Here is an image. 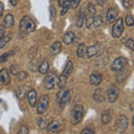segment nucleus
Wrapping results in <instances>:
<instances>
[{
  "instance_id": "nucleus-1",
  "label": "nucleus",
  "mask_w": 134,
  "mask_h": 134,
  "mask_svg": "<svg viewBox=\"0 0 134 134\" xmlns=\"http://www.w3.org/2000/svg\"><path fill=\"white\" fill-rule=\"evenodd\" d=\"M36 29V23L31 17L25 16L20 21V30L24 34H31Z\"/></svg>"
},
{
  "instance_id": "nucleus-2",
  "label": "nucleus",
  "mask_w": 134,
  "mask_h": 134,
  "mask_svg": "<svg viewBox=\"0 0 134 134\" xmlns=\"http://www.w3.org/2000/svg\"><path fill=\"white\" fill-rule=\"evenodd\" d=\"M69 99H70V91L60 87V91L57 94V100H58L59 106L64 107L65 105H67L69 103Z\"/></svg>"
},
{
  "instance_id": "nucleus-3",
  "label": "nucleus",
  "mask_w": 134,
  "mask_h": 134,
  "mask_svg": "<svg viewBox=\"0 0 134 134\" xmlns=\"http://www.w3.org/2000/svg\"><path fill=\"white\" fill-rule=\"evenodd\" d=\"M84 116V107L82 104H76L73 110V115H72V123L74 125L78 124L82 121Z\"/></svg>"
},
{
  "instance_id": "nucleus-4",
  "label": "nucleus",
  "mask_w": 134,
  "mask_h": 134,
  "mask_svg": "<svg viewBox=\"0 0 134 134\" xmlns=\"http://www.w3.org/2000/svg\"><path fill=\"white\" fill-rule=\"evenodd\" d=\"M129 126V119L125 115H120L116 120L115 123V129L117 133H124L127 130Z\"/></svg>"
},
{
  "instance_id": "nucleus-5",
  "label": "nucleus",
  "mask_w": 134,
  "mask_h": 134,
  "mask_svg": "<svg viewBox=\"0 0 134 134\" xmlns=\"http://www.w3.org/2000/svg\"><path fill=\"white\" fill-rule=\"evenodd\" d=\"M36 105H37V113H38L39 115L44 114L49 106V97L47 95H43L39 98V100H37Z\"/></svg>"
},
{
  "instance_id": "nucleus-6",
  "label": "nucleus",
  "mask_w": 134,
  "mask_h": 134,
  "mask_svg": "<svg viewBox=\"0 0 134 134\" xmlns=\"http://www.w3.org/2000/svg\"><path fill=\"white\" fill-rule=\"evenodd\" d=\"M94 18H95V7L92 3H87V15L85 14V19H84V23L86 24L87 28H90L93 25Z\"/></svg>"
},
{
  "instance_id": "nucleus-7",
  "label": "nucleus",
  "mask_w": 134,
  "mask_h": 134,
  "mask_svg": "<svg viewBox=\"0 0 134 134\" xmlns=\"http://www.w3.org/2000/svg\"><path fill=\"white\" fill-rule=\"evenodd\" d=\"M124 30V23H123V19H117L116 23L113 25V28H112V36L114 38H120L123 34Z\"/></svg>"
},
{
  "instance_id": "nucleus-8",
  "label": "nucleus",
  "mask_w": 134,
  "mask_h": 134,
  "mask_svg": "<svg viewBox=\"0 0 134 134\" xmlns=\"http://www.w3.org/2000/svg\"><path fill=\"white\" fill-rule=\"evenodd\" d=\"M126 64H127V62H126V58H124V57H119V58H116V59L113 62V64L111 66V68L113 72H121V70H123L125 67H126Z\"/></svg>"
},
{
  "instance_id": "nucleus-9",
  "label": "nucleus",
  "mask_w": 134,
  "mask_h": 134,
  "mask_svg": "<svg viewBox=\"0 0 134 134\" xmlns=\"http://www.w3.org/2000/svg\"><path fill=\"white\" fill-rule=\"evenodd\" d=\"M56 82H57L56 74L54 72L48 73L47 76H46V78H45V87L47 90H53L56 85Z\"/></svg>"
},
{
  "instance_id": "nucleus-10",
  "label": "nucleus",
  "mask_w": 134,
  "mask_h": 134,
  "mask_svg": "<svg viewBox=\"0 0 134 134\" xmlns=\"http://www.w3.org/2000/svg\"><path fill=\"white\" fill-rule=\"evenodd\" d=\"M117 16H119V10H117L116 8H114V7H111L110 9L107 10V12H106V20H107V23L108 24L114 23L116 20V18H117Z\"/></svg>"
},
{
  "instance_id": "nucleus-11",
  "label": "nucleus",
  "mask_w": 134,
  "mask_h": 134,
  "mask_svg": "<svg viewBox=\"0 0 134 134\" xmlns=\"http://www.w3.org/2000/svg\"><path fill=\"white\" fill-rule=\"evenodd\" d=\"M11 82V76L8 69H1L0 70V83L3 85H9Z\"/></svg>"
},
{
  "instance_id": "nucleus-12",
  "label": "nucleus",
  "mask_w": 134,
  "mask_h": 134,
  "mask_svg": "<svg viewBox=\"0 0 134 134\" xmlns=\"http://www.w3.org/2000/svg\"><path fill=\"white\" fill-rule=\"evenodd\" d=\"M119 90L116 88L115 86H111L110 90H108L107 92V98H108V102L110 103H114L115 100L117 99V97H119Z\"/></svg>"
},
{
  "instance_id": "nucleus-13",
  "label": "nucleus",
  "mask_w": 134,
  "mask_h": 134,
  "mask_svg": "<svg viewBox=\"0 0 134 134\" xmlns=\"http://www.w3.org/2000/svg\"><path fill=\"white\" fill-rule=\"evenodd\" d=\"M27 98L29 102V105L31 107H35L37 104V92L36 90H29L27 92Z\"/></svg>"
},
{
  "instance_id": "nucleus-14",
  "label": "nucleus",
  "mask_w": 134,
  "mask_h": 134,
  "mask_svg": "<svg viewBox=\"0 0 134 134\" xmlns=\"http://www.w3.org/2000/svg\"><path fill=\"white\" fill-rule=\"evenodd\" d=\"M62 129V123L58 121H53L52 123H49L47 125V131L49 133H56Z\"/></svg>"
},
{
  "instance_id": "nucleus-15",
  "label": "nucleus",
  "mask_w": 134,
  "mask_h": 134,
  "mask_svg": "<svg viewBox=\"0 0 134 134\" xmlns=\"http://www.w3.org/2000/svg\"><path fill=\"white\" fill-rule=\"evenodd\" d=\"M90 83L93 86H98L102 83V75L98 73H93L90 76Z\"/></svg>"
},
{
  "instance_id": "nucleus-16",
  "label": "nucleus",
  "mask_w": 134,
  "mask_h": 134,
  "mask_svg": "<svg viewBox=\"0 0 134 134\" xmlns=\"http://www.w3.org/2000/svg\"><path fill=\"white\" fill-rule=\"evenodd\" d=\"M99 52V46L98 45H92L90 47H87V50H86V56L88 58H92L96 56Z\"/></svg>"
},
{
  "instance_id": "nucleus-17",
  "label": "nucleus",
  "mask_w": 134,
  "mask_h": 134,
  "mask_svg": "<svg viewBox=\"0 0 134 134\" xmlns=\"http://www.w3.org/2000/svg\"><path fill=\"white\" fill-rule=\"evenodd\" d=\"M74 38H75V35L73 31H67L64 34V36H63V43L65 45H70L73 44L74 41Z\"/></svg>"
},
{
  "instance_id": "nucleus-18",
  "label": "nucleus",
  "mask_w": 134,
  "mask_h": 134,
  "mask_svg": "<svg viewBox=\"0 0 134 134\" xmlns=\"http://www.w3.org/2000/svg\"><path fill=\"white\" fill-rule=\"evenodd\" d=\"M14 16H12L11 14H8L6 15V17L3 18V27L6 28H11L12 26H14Z\"/></svg>"
},
{
  "instance_id": "nucleus-19",
  "label": "nucleus",
  "mask_w": 134,
  "mask_h": 134,
  "mask_svg": "<svg viewBox=\"0 0 134 134\" xmlns=\"http://www.w3.org/2000/svg\"><path fill=\"white\" fill-rule=\"evenodd\" d=\"M84 19H85V9H83L78 12V16H77V19H76V26L77 28H81L83 25H84Z\"/></svg>"
},
{
  "instance_id": "nucleus-20",
  "label": "nucleus",
  "mask_w": 134,
  "mask_h": 134,
  "mask_svg": "<svg viewBox=\"0 0 134 134\" xmlns=\"http://www.w3.org/2000/svg\"><path fill=\"white\" fill-rule=\"evenodd\" d=\"M72 72H73V63L70 62V60H68L66 63V65H65V68H64V70H63V74L62 75H64L65 77H68L70 74H72Z\"/></svg>"
},
{
  "instance_id": "nucleus-21",
  "label": "nucleus",
  "mask_w": 134,
  "mask_h": 134,
  "mask_svg": "<svg viewBox=\"0 0 134 134\" xmlns=\"http://www.w3.org/2000/svg\"><path fill=\"white\" fill-rule=\"evenodd\" d=\"M38 69H39V73H40V74H43V75L47 74V73H48V70H49L48 62H47V60H43V62H41V64L39 65Z\"/></svg>"
},
{
  "instance_id": "nucleus-22",
  "label": "nucleus",
  "mask_w": 134,
  "mask_h": 134,
  "mask_svg": "<svg viewBox=\"0 0 134 134\" xmlns=\"http://www.w3.org/2000/svg\"><path fill=\"white\" fill-rule=\"evenodd\" d=\"M86 50H87V47L84 44H81L78 46V48H77V52H76V54H77V57H79V58H84L86 56Z\"/></svg>"
},
{
  "instance_id": "nucleus-23",
  "label": "nucleus",
  "mask_w": 134,
  "mask_h": 134,
  "mask_svg": "<svg viewBox=\"0 0 134 134\" xmlns=\"http://www.w3.org/2000/svg\"><path fill=\"white\" fill-rule=\"evenodd\" d=\"M50 49H52V53L54 54V55L60 53V50H62V43H60V41H55V43L52 45Z\"/></svg>"
},
{
  "instance_id": "nucleus-24",
  "label": "nucleus",
  "mask_w": 134,
  "mask_h": 134,
  "mask_svg": "<svg viewBox=\"0 0 134 134\" xmlns=\"http://www.w3.org/2000/svg\"><path fill=\"white\" fill-rule=\"evenodd\" d=\"M100 120H102V123H103V124H107V123H110V122H111V120H112V116H111V114H110V112H108V111L103 112V114H102V117H100Z\"/></svg>"
},
{
  "instance_id": "nucleus-25",
  "label": "nucleus",
  "mask_w": 134,
  "mask_h": 134,
  "mask_svg": "<svg viewBox=\"0 0 134 134\" xmlns=\"http://www.w3.org/2000/svg\"><path fill=\"white\" fill-rule=\"evenodd\" d=\"M62 7H63V8H62L60 15H62V16H65V15L67 14V11H68V9L70 8V1H69V0H66V1L62 5Z\"/></svg>"
},
{
  "instance_id": "nucleus-26",
  "label": "nucleus",
  "mask_w": 134,
  "mask_h": 134,
  "mask_svg": "<svg viewBox=\"0 0 134 134\" xmlns=\"http://www.w3.org/2000/svg\"><path fill=\"white\" fill-rule=\"evenodd\" d=\"M26 94H27V88L26 87H19L18 88V91H17V97H18L19 99H23L25 96H26Z\"/></svg>"
},
{
  "instance_id": "nucleus-27",
  "label": "nucleus",
  "mask_w": 134,
  "mask_h": 134,
  "mask_svg": "<svg viewBox=\"0 0 134 134\" xmlns=\"http://www.w3.org/2000/svg\"><path fill=\"white\" fill-rule=\"evenodd\" d=\"M10 39H11V36H2L1 38H0V49L5 47V46L9 43Z\"/></svg>"
},
{
  "instance_id": "nucleus-28",
  "label": "nucleus",
  "mask_w": 134,
  "mask_h": 134,
  "mask_svg": "<svg viewBox=\"0 0 134 134\" xmlns=\"http://www.w3.org/2000/svg\"><path fill=\"white\" fill-rule=\"evenodd\" d=\"M94 99L96 100V102H98V103H102L103 100H104V97L102 96V94H100V91H96L95 93H94Z\"/></svg>"
},
{
  "instance_id": "nucleus-29",
  "label": "nucleus",
  "mask_w": 134,
  "mask_h": 134,
  "mask_svg": "<svg viewBox=\"0 0 134 134\" xmlns=\"http://www.w3.org/2000/svg\"><path fill=\"white\" fill-rule=\"evenodd\" d=\"M125 24H126L129 27H131L134 25V18H133L132 15H127L126 17H125Z\"/></svg>"
},
{
  "instance_id": "nucleus-30",
  "label": "nucleus",
  "mask_w": 134,
  "mask_h": 134,
  "mask_svg": "<svg viewBox=\"0 0 134 134\" xmlns=\"http://www.w3.org/2000/svg\"><path fill=\"white\" fill-rule=\"evenodd\" d=\"M124 40H125V39H124ZM124 44H125V46H126L127 48H130L131 50L134 49V40H133V39L129 38L127 40H125V41H124Z\"/></svg>"
},
{
  "instance_id": "nucleus-31",
  "label": "nucleus",
  "mask_w": 134,
  "mask_h": 134,
  "mask_svg": "<svg viewBox=\"0 0 134 134\" xmlns=\"http://www.w3.org/2000/svg\"><path fill=\"white\" fill-rule=\"evenodd\" d=\"M28 77V74L26 72H18L17 73V78H18V81H24V79H26Z\"/></svg>"
},
{
  "instance_id": "nucleus-32",
  "label": "nucleus",
  "mask_w": 134,
  "mask_h": 134,
  "mask_svg": "<svg viewBox=\"0 0 134 134\" xmlns=\"http://www.w3.org/2000/svg\"><path fill=\"white\" fill-rule=\"evenodd\" d=\"M122 3L125 9H130V8H132L133 0H122Z\"/></svg>"
},
{
  "instance_id": "nucleus-33",
  "label": "nucleus",
  "mask_w": 134,
  "mask_h": 134,
  "mask_svg": "<svg viewBox=\"0 0 134 134\" xmlns=\"http://www.w3.org/2000/svg\"><path fill=\"white\" fill-rule=\"evenodd\" d=\"M12 53L14 52H11V53H6V54H3V55L0 56V63H5L8 60V58H9L11 55H12Z\"/></svg>"
},
{
  "instance_id": "nucleus-34",
  "label": "nucleus",
  "mask_w": 134,
  "mask_h": 134,
  "mask_svg": "<svg viewBox=\"0 0 134 134\" xmlns=\"http://www.w3.org/2000/svg\"><path fill=\"white\" fill-rule=\"evenodd\" d=\"M66 81H67V77H65L64 75H62V76L59 77V79H58V86L64 87L66 85Z\"/></svg>"
},
{
  "instance_id": "nucleus-35",
  "label": "nucleus",
  "mask_w": 134,
  "mask_h": 134,
  "mask_svg": "<svg viewBox=\"0 0 134 134\" xmlns=\"http://www.w3.org/2000/svg\"><path fill=\"white\" fill-rule=\"evenodd\" d=\"M81 133H82V134H94L95 131H94L93 127H85Z\"/></svg>"
},
{
  "instance_id": "nucleus-36",
  "label": "nucleus",
  "mask_w": 134,
  "mask_h": 134,
  "mask_svg": "<svg viewBox=\"0 0 134 134\" xmlns=\"http://www.w3.org/2000/svg\"><path fill=\"white\" fill-rule=\"evenodd\" d=\"M79 3H81V0H72V1H70V7H72L73 9H76L79 6Z\"/></svg>"
},
{
  "instance_id": "nucleus-37",
  "label": "nucleus",
  "mask_w": 134,
  "mask_h": 134,
  "mask_svg": "<svg viewBox=\"0 0 134 134\" xmlns=\"http://www.w3.org/2000/svg\"><path fill=\"white\" fill-rule=\"evenodd\" d=\"M38 125H39V127L40 129H44V127H47V122H46V120L45 119H40L39 120V122H38Z\"/></svg>"
},
{
  "instance_id": "nucleus-38",
  "label": "nucleus",
  "mask_w": 134,
  "mask_h": 134,
  "mask_svg": "<svg viewBox=\"0 0 134 134\" xmlns=\"http://www.w3.org/2000/svg\"><path fill=\"white\" fill-rule=\"evenodd\" d=\"M49 12H50V20H53L56 16V9L54 7H49Z\"/></svg>"
},
{
  "instance_id": "nucleus-39",
  "label": "nucleus",
  "mask_w": 134,
  "mask_h": 134,
  "mask_svg": "<svg viewBox=\"0 0 134 134\" xmlns=\"http://www.w3.org/2000/svg\"><path fill=\"white\" fill-rule=\"evenodd\" d=\"M93 24L95 25L96 27H99L100 25H102V19H100V17H98V18H94V21H93Z\"/></svg>"
},
{
  "instance_id": "nucleus-40",
  "label": "nucleus",
  "mask_w": 134,
  "mask_h": 134,
  "mask_svg": "<svg viewBox=\"0 0 134 134\" xmlns=\"http://www.w3.org/2000/svg\"><path fill=\"white\" fill-rule=\"evenodd\" d=\"M3 10H5V6H3L2 2H0V18H1V16L3 14Z\"/></svg>"
},
{
  "instance_id": "nucleus-41",
  "label": "nucleus",
  "mask_w": 134,
  "mask_h": 134,
  "mask_svg": "<svg viewBox=\"0 0 134 134\" xmlns=\"http://www.w3.org/2000/svg\"><path fill=\"white\" fill-rule=\"evenodd\" d=\"M96 2H97V5H98V6H100V7H103L104 5H105L106 0H96Z\"/></svg>"
},
{
  "instance_id": "nucleus-42",
  "label": "nucleus",
  "mask_w": 134,
  "mask_h": 134,
  "mask_svg": "<svg viewBox=\"0 0 134 134\" xmlns=\"http://www.w3.org/2000/svg\"><path fill=\"white\" fill-rule=\"evenodd\" d=\"M11 73L14 74V75H17V73H18V72H17V66L16 65H12L11 66Z\"/></svg>"
},
{
  "instance_id": "nucleus-43",
  "label": "nucleus",
  "mask_w": 134,
  "mask_h": 134,
  "mask_svg": "<svg viewBox=\"0 0 134 134\" xmlns=\"http://www.w3.org/2000/svg\"><path fill=\"white\" fill-rule=\"evenodd\" d=\"M19 133H20V134L28 133V127H26V126H23V127H21V130H20V131H19Z\"/></svg>"
},
{
  "instance_id": "nucleus-44",
  "label": "nucleus",
  "mask_w": 134,
  "mask_h": 134,
  "mask_svg": "<svg viewBox=\"0 0 134 134\" xmlns=\"http://www.w3.org/2000/svg\"><path fill=\"white\" fill-rule=\"evenodd\" d=\"M18 1H19V0H9V2H10V5H11V6H17Z\"/></svg>"
},
{
  "instance_id": "nucleus-45",
  "label": "nucleus",
  "mask_w": 134,
  "mask_h": 134,
  "mask_svg": "<svg viewBox=\"0 0 134 134\" xmlns=\"http://www.w3.org/2000/svg\"><path fill=\"white\" fill-rule=\"evenodd\" d=\"M3 34H5V31H3V28L2 27H0V38L3 36Z\"/></svg>"
},
{
  "instance_id": "nucleus-46",
  "label": "nucleus",
  "mask_w": 134,
  "mask_h": 134,
  "mask_svg": "<svg viewBox=\"0 0 134 134\" xmlns=\"http://www.w3.org/2000/svg\"><path fill=\"white\" fill-rule=\"evenodd\" d=\"M66 1V0H58V5H59V6H62L63 5V3H64Z\"/></svg>"
}]
</instances>
